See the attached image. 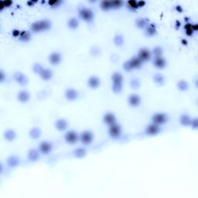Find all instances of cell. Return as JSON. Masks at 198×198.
Segmentation results:
<instances>
[{
  "mask_svg": "<svg viewBox=\"0 0 198 198\" xmlns=\"http://www.w3.org/2000/svg\"><path fill=\"white\" fill-rule=\"evenodd\" d=\"M51 28V22L48 19L36 21L33 22L30 26V29L33 33H40V32L47 31Z\"/></svg>",
  "mask_w": 198,
  "mask_h": 198,
  "instance_id": "obj_1",
  "label": "cell"
},
{
  "mask_svg": "<svg viewBox=\"0 0 198 198\" xmlns=\"http://www.w3.org/2000/svg\"><path fill=\"white\" fill-rule=\"evenodd\" d=\"M112 90L115 93H119L122 90L123 76L119 72H115L112 76Z\"/></svg>",
  "mask_w": 198,
  "mask_h": 198,
  "instance_id": "obj_2",
  "label": "cell"
},
{
  "mask_svg": "<svg viewBox=\"0 0 198 198\" xmlns=\"http://www.w3.org/2000/svg\"><path fill=\"white\" fill-rule=\"evenodd\" d=\"M142 64L143 61L138 57H135L126 61L123 64V68L126 71H131L134 69L139 68L142 66Z\"/></svg>",
  "mask_w": 198,
  "mask_h": 198,
  "instance_id": "obj_3",
  "label": "cell"
},
{
  "mask_svg": "<svg viewBox=\"0 0 198 198\" xmlns=\"http://www.w3.org/2000/svg\"><path fill=\"white\" fill-rule=\"evenodd\" d=\"M79 16L82 20L85 22H91L94 19V12L88 8H81L78 12Z\"/></svg>",
  "mask_w": 198,
  "mask_h": 198,
  "instance_id": "obj_4",
  "label": "cell"
},
{
  "mask_svg": "<svg viewBox=\"0 0 198 198\" xmlns=\"http://www.w3.org/2000/svg\"><path fill=\"white\" fill-rule=\"evenodd\" d=\"M168 121V116L164 113H156L152 117V122L153 123L158 126L163 125Z\"/></svg>",
  "mask_w": 198,
  "mask_h": 198,
  "instance_id": "obj_5",
  "label": "cell"
},
{
  "mask_svg": "<svg viewBox=\"0 0 198 198\" xmlns=\"http://www.w3.org/2000/svg\"><path fill=\"white\" fill-rule=\"evenodd\" d=\"M109 136H110L112 138H119V136H121V133H122V128H121V126H119L118 123H115V124L109 126Z\"/></svg>",
  "mask_w": 198,
  "mask_h": 198,
  "instance_id": "obj_6",
  "label": "cell"
},
{
  "mask_svg": "<svg viewBox=\"0 0 198 198\" xmlns=\"http://www.w3.org/2000/svg\"><path fill=\"white\" fill-rule=\"evenodd\" d=\"M65 141L70 144H74L80 139V136L74 131H68L64 136Z\"/></svg>",
  "mask_w": 198,
  "mask_h": 198,
  "instance_id": "obj_7",
  "label": "cell"
},
{
  "mask_svg": "<svg viewBox=\"0 0 198 198\" xmlns=\"http://www.w3.org/2000/svg\"><path fill=\"white\" fill-rule=\"evenodd\" d=\"M152 56H153L152 52L150 51L149 49L141 48L139 50L138 57L142 60V61H143V62L149 60L150 59H151Z\"/></svg>",
  "mask_w": 198,
  "mask_h": 198,
  "instance_id": "obj_8",
  "label": "cell"
},
{
  "mask_svg": "<svg viewBox=\"0 0 198 198\" xmlns=\"http://www.w3.org/2000/svg\"><path fill=\"white\" fill-rule=\"evenodd\" d=\"M93 134L90 131L83 132L80 136V140L85 145H90L93 140Z\"/></svg>",
  "mask_w": 198,
  "mask_h": 198,
  "instance_id": "obj_9",
  "label": "cell"
},
{
  "mask_svg": "<svg viewBox=\"0 0 198 198\" xmlns=\"http://www.w3.org/2000/svg\"><path fill=\"white\" fill-rule=\"evenodd\" d=\"M52 149H53V146L50 142L47 141L42 142L39 146V151L41 153L45 154V155L50 153V152L52 151Z\"/></svg>",
  "mask_w": 198,
  "mask_h": 198,
  "instance_id": "obj_10",
  "label": "cell"
},
{
  "mask_svg": "<svg viewBox=\"0 0 198 198\" xmlns=\"http://www.w3.org/2000/svg\"><path fill=\"white\" fill-rule=\"evenodd\" d=\"M159 132H160L159 126L154 124V123L150 124L146 129V134L148 136H156V135L159 134Z\"/></svg>",
  "mask_w": 198,
  "mask_h": 198,
  "instance_id": "obj_11",
  "label": "cell"
},
{
  "mask_svg": "<svg viewBox=\"0 0 198 198\" xmlns=\"http://www.w3.org/2000/svg\"><path fill=\"white\" fill-rule=\"evenodd\" d=\"M14 80L21 85H26L28 83V78L24 74L21 72H16L13 74Z\"/></svg>",
  "mask_w": 198,
  "mask_h": 198,
  "instance_id": "obj_12",
  "label": "cell"
},
{
  "mask_svg": "<svg viewBox=\"0 0 198 198\" xmlns=\"http://www.w3.org/2000/svg\"><path fill=\"white\" fill-rule=\"evenodd\" d=\"M78 91L74 88H68L65 91V97L68 101H74L78 98Z\"/></svg>",
  "mask_w": 198,
  "mask_h": 198,
  "instance_id": "obj_13",
  "label": "cell"
},
{
  "mask_svg": "<svg viewBox=\"0 0 198 198\" xmlns=\"http://www.w3.org/2000/svg\"><path fill=\"white\" fill-rule=\"evenodd\" d=\"M49 61L52 65H57L61 61V54L58 52H53L49 56Z\"/></svg>",
  "mask_w": 198,
  "mask_h": 198,
  "instance_id": "obj_14",
  "label": "cell"
},
{
  "mask_svg": "<svg viewBox=\"0 0 198 198\" xmlns=\"http://www.w3.org/2000/svg\"><path fill=\"white\" fill-rule=\"evenodd\" d=\"M103 120L105 124H107L109 126L116 123V116H115V115L113 113H111V112H108V113L105 114V116H104Z\"/></svg>",
  "mask_w": 198,
  "mask_h": 198,
  "instance_id": "obj_15",
  "label": "cell"
},
{
  "mask_svg": "<svg viewBox=\"0 0 198 198\" xmlns=\"http://www.w3.org/2000/svg\"><path fill=\"white\" fill-rule=\"evenodd\" d=\"M128 101L132 107H137L141 103V98L138 95H131L129 97Z\"/></svg>",
  "mask_w": 198,
  "mask_h": 198,
  "instance_id": "obj_16",
  "label": "cell"
},
{
  "mask_svg": "<svg viewBox=\"0 0 198 198\" xmlns=\"http://www.w3.org/2000/svg\"><path fill=\"white\" fill-rule=\"evenodd\" d=\"M100 79H99L98 77H96V76H91V77H90L88 81V86L91 88H92V89H95V88H98L99 85H100Z\"/></svg>",
  "mask_w": 198,
  "mask_h": 198,
  "instance_id": "obj_17",
  "label": "cell"
},
{
  "mask_svg": "<svg viewBox=\"0 0 198 198\" xmlns=\"http://www.w3.org/2000/svg\"><path fill=\"white\" fill-rule=\"evenodd\" d=\"M17 98L18 100L20 102H22V103H26V102H27L29 100L30 95H29V93L27 91L22 90V91H20L19 93H18Z\"/></svg>",
  "mask_w": 198,
  "mask_h": 198,
  "instance_id": "obj_18",
  "label": "cell"
},
{
  "mask_svg": "<svg viewBox=\"0 0 198 198\" xmlns=\"http://www.w3.org/2000/svg\"><path fill=\"white\" fill-rule=\"evenodd\" d=\"M20 163V159L16 156H11L7 159V164L9 167H16Z\"/></svg>",
  "mask_w": 198,
  "mask_h": 198,
  "instance_id": "obj_19",
  "label": "cell"
},
{
  "mask_svg": "<svg viewBox=\"0 0 198 198\" xmlns=\"http://www.w3.org/2000/svg\"><path fill=\"white\" fill-rule=\"evenodd\" d=\"M67 126H68V124L65 119H60L56 121L55 127L58 131H64L65 129H67Z\"/></svg>",
  "mask_w": 198,
  "mask_h": 198,
  "instance_id": "obj_20",
  "label": "cell"
},
{
  "mask_svg": "<svg viewBox=\"0 0 198 198\" xmlns=\"http://www.w3.org/2000/svg\"><path fill=\"white\" fill-rule=\"evenodd\" d=\"M153 64L155 67H156L159 69H163L166 65V61L163 57H155L153 60Z\"/></svg>",
  "mask_w": 198,
  "mask_h": 198,
  "instance_id": "obj_21",
  "label": "cell"
},
{
  "mask_svg": "<svg viewBox=\"0 0 198 198\" xmlns=\"http://www.w3.org/2000/svg\"><path fill=\"white\" fill-rule=\"evenodd\" d=\"M40 158V153L36 149H30L28 153V159L29 160L32 161V162H35V161L38 160Z\"/></svg>",
  "mask_w": 198,
  "mask_h": 198,
  "instance_id": "obj_22",
  "label": "cell"
},
{
  "mask_svg": "<svg viewBox=\"0 0 198 198\" xmlns=\"http://www.w3.org/2000/svg\"><path fill=\"white\" fill-rule=\"evenodd\" d=\"M40 76L41 77L42 79L44 80V81H48V80L51 79L52 77H53V72H52L51 70L44 68L41 72V74H40Z\"/></svg>",
  "mask_w": 198,
  "mask_h": 198,
  "instance_id": "obj_23",
  "label": "cell"
},
{
  "mask_svg": "<svg viewBox=\"0 0 198 198\" xmlns=\"http://www.w3.org/2000/svg\"><path fill=\"white\" fill-rule=\"evenodd\" d=\"M41 130L39 128L34 127L30 129L29 136H30V138L33 139H36L40 138V136H41Z\"/></svg>",
  "mask_w": 198,
  "mask_h": 198,
  "instance_id": "obj_24",
  "label": "cell"
},
{
  "mask_svg": "<svg viewBox=\"0 0 198 198\" xmlns=\"http://www.w3.org/2000/svg\"><path fill=\"white\" fill-rule=\"evenodd\" d=\"M4 136H5V139L7 141L11 142L13 141V140L16 139V133H15V131L12 130V129H8V130L5 131V133H4Z\"/></svg>",
  "mask_w": 198,
  "mask_h": 198,
  "instance_id": "obj_25",
  "label": "cell"
},
{
  "mask_svg": "<svg viewBox=\"0 0 198 198\" xmlns=\"http://www.w3.org/2000/svg\"><path fill=\"white\" fill-rule=\"evenodd\" d=\"M180 122L181 125L183 126H190V122H191V118L190 117V116L186 115V114H183L180 118Z\"/></svg>",
  "mask_w": 198,
  "mask_h": 198,
  "instance_id": "obj_26",
  "label": "cell"
},
{
  "mask_svg": "<svg viewBox=\"0 0 198 198\" xmlns=\"http://www.w3.org/2000/svg\"><path fill=\"white\" fill-rule=\"evenodd\" d=\"M136 26L139 29H144L149 26V21L144 18H139L136 22Z\"/></svg>",
  "mask_w": 198,
  "mask_h": 198,
  "instance_id": "obj_27",
  "label": "cell"
},
{
  "mask_svg": "<svg viewBox=\"0 0 198 198\" xmlns=\"http://www.w3.org/2000/svg\"><path fill=\"white\" fill-rule=\"evenodd\" d=\"M86 154H87V150L85 149V148H82V147L77 148L74 151V156L77 157V158H82V157L85 156Z\"/></svg>",
  "mask_w": 198,
  "mask_h": 198,
  "instance_id": "obj_28",
  "label": "cell"
},
{
  "mask_svg": "<svg viewBox=\"0 0 198 198\" xmlns=\"http://www.w3.org/2000/svg\"><path fill=\"white\" fill-rule=\"evenodd\" d=\"M67 26L71 29H77L79 26V21L76 18H71L67 22Z\"/></svg>",
  "mask_w": 198,
  "mask_h": 198,
  "instance_id": "obj_29",
  "label": "cell"
},
{
  "mask_svg": "<svg viewBox=\"0 0 198 198\" xmlns=\"http://www.w3.org/2000/svg\"><path fill=\"white\" fill-rule=\"evenodd\" d=\"M146 35L148 36H154L156 33V26L154 24H149L146 29Z\"/></svg>",
  "mask_w": 198,
  "mask_h": 198,
  "instance_id": "obj_30",
  "label": "cell"
},
{
  "mask_svg": "<svg viewBox=\"0 0 198 198\" xmlns=\"http://www.w3.org/2000/svg\"><path fill=\"white\" fill-rule=\"evenodd\" d=\"M177 88L180 91H185L189 88V84L184 80H181L177 83Z\"/></svg>",
  "mask_w": 198,
  "mask_h": 198,
  "instance_id": "obj_31",
  "label": "cell"
},
{
  "mask_svg": "<svg viewBox=\"0 0 198 198\" xmlns=\"http://www.w3.org/2000/svg\"><path fill=\"white\" fill-rule=\"evenodd\" d=\"M31 39V34L29 31H22L21 32L19 36V40L23 42H28Z\"/></svg>",
  "mask_w": 198,
  "mask_h": 198,
  "instance_id": "obj_32",
  "label": "cell"
},
{
  "mask_svg": "<svg viewBox=\"0 0 198 198\" xmlns=\"http://www.w3.org/2000/svg\"><path fill=\"white\" fill-rule=\"evenodd\" d=\"M114 43L116 46H122L124 43V36L122 34H116L114 37Z\"/></svg>",
  "mask_w": 198,
  "mask_h": 198,
  "instance_id": "obj_33",
  "label": "cell"
},
{
  "mask_svg": "<svg viewBox=\"0 0 198 198\" xmlns=\"http://www.w3.org/2000/svg\"><path fill=\"white\" fill-rule=\"evenodd\" d=\"M153 80L157 85H163L164 81H165V78L161 74H156L153 77Z\"/></svg>",
  "mask_w": 198,
  "mask_h": 198,
  "instance_id": "obj_34",
  "label": "cell"
},
{
  "mask_svg": "<svg viewBox=\"0 0 198 198\" xmlns=\"http://www.w3.org/2000/svg\"><path fill=\"white\" fill-rule=\"evenodd\" d=\"M163 54V50L161 47H156L152 52V54H153L155 57H162Z\"/></svg>",
  "mask_w": 198,
  "mask_h": 198,
  "instance_id": "obj_35",
  "label": "cell"
},
{
  "mask_svg": "<svg viewBox=\"0 0 198 198\" xmlns=\"http://www.w3.org/2000/svg\"><path fill=\"white\" fill-rule=\"evenodd\" d=\"M43 69H44V67L40 64H38V63L33 64V71H34V73H36V74H39V75L41 74V72L43 71Z\"/></svg>",
  "mask_w": 198,
  "mask_h": 198,
  "instance_id": "obj_36",
  "label": "cell"
},
{
  "mask_svg": "<svg viewBox=\"0 0 198 198\" xmlns=\"http://www.w3.org/2000/svg\"><path fill=\"white\" fill-rule=\"evenodd\" d=\"M185 32H186V34L187 36H192L193 34V30L192 29V24L191 23H190V22H187L185 24Z\"/></svg>",
  "mask_w": 198,
  "mask_h": 198,
  "instance_id": "obj_37",
  "label": "cell"
},
{
  "mask_svg": "<svg viewBox=\"0 0 198 198\" xmlns=\"http://www.w3.org/2000/svg\"><path fill=\"white\" fill-rule=\"evenodd\" d=\"M130 85H131V87L133 89H136V88H139L140 82L137 78H133L130 81Z\"/></svg>",
  "mask_w": 198,
  "mask_h": 198,
  "instance_id": "obj_38",
  "label": "cell"
},
{
  "mask_svg": "<svg viewBox=\"0 0 198 198\" xmlns=\"http://www.w3.org/2000/svg\"><path fill=\"white\" fill-rule=\"evenodd\" d=\"M101 8L103 10H109V9H112V5H111V2H107V1H103L101 2Z\"/></svg>",
  "mask_w": 198,
  "mask_h": 198,
  "instance_id": "obj_39",
  "label": "cell"
},
{
  "mask_svg": "<svg viewBox=\"0 0 198 198\" xmlns=\"http://www.w3.org/2000/svg\"><path fill=\"white\" fill-rule=\"evenodd\" d=\"M128 6L129 8H130L133 10H135V9H137L139 8L138 6V2L136 1H134V0H131V1H129L128 2Z\"/></svg>",
  "mask_w": 198,
  "mask_h": 198,
  "instance_id": "obj_40",
  "label": "cell"
},
{
  "mask_svg": "<svg viewBox=\"0 0 198 198\" xmlns=\"http://www.w3.org/2000/svg\"><path fill=\"white\" fill-rule=\"evenodd\" d=\"M111 5H112V9H118V8H120L122 5V2H121V1H113V2H111Z\"/></svg>",
  "mask_w": 198,
  "mask_h": 198,
  "instance_id": "obj_41",
  "label": "cell"
},
{
  "mask_svg": "<svg viewBox=\"0 0 198 198\" xmlns=\"http://www.w3.org/2000/svg\"><path fill=\"white\" fill-rule=\"evenodd\" d=\"M190 126H191L193 129H196L198 128V120L196 118L195 119H191V122H190Z\"/></svg>",
  "mask_w": 198,
  "mask_h": 198,
  "instance_id": "obj_42",
  "label": "cell"
},
{
  "mask_svg": "<svg viewBox=\"0 0 198 198\" xmlns=\"http://www.w3.org/2000/svg\"><path fill=\"white\" fill-rule=\"evenodd\" d=\"M61 3L60 1L58 0H53V1H49V5H51V7L54 8V7H57L58 5H60V4Z\"/></svg>",
  "mask_w": 198,
  "mask_h": 198,
  "instance_id": "obj_43",
  "label": "cell"
},
{
  "mask_svg": "<svg viewBox=\"0 0 198 198\" xmlns=\"http://www.w3.org/2000/svg\"><path fill=\"white\" fill-rule=\"evenodd\" d=\"M20 32H19V30H17V29H14L13 31H12V36H15V37H17V36H20Z\"/></svg>",
  "mask_w": 198,
  "mask_h": 198,
  "instance_id": "obj_44",
  "label": "cell"
},
{
  "mask_svg": "<svg viewBox=\"0 0 198 198\" xmlns=\"http://www.w3.org/2000/svg\"><path fill=\"white\" fill-rule=\"evenodd\" d=\"M3 4H4V6L5 7H9L12 5V2H11V1H9V0H6V1H4Z\"/></svg>",
  "mask_w": 198,
  "mask_h": 198,
  "instance_id": "obj_45",
  "label": "cell"
},
{
  "mask_svg": "<svg viewBox=\"0 0 198 198\" xmlns=\"http://www.w3.org/2000/svg\"><path fill=\"white\" fill-rule=\"evenodd\" d=\"M4 79H5V74L3 73V71H0V81H1V82L4 81Z\"/></svg>",
  "mask_w": 198,
  "mask_h": 198,
  "instance_id": "obj_46",
  "label": "cell"
},
{
  "mask_svg": "<svg viewBox=\"0 0 198 198\" xmlns=\"http://www.w3.org/2000/svg\"><path fill=\"white\" fill-rule=\"evenodd\" d=\"M138 2V6H139V7L144 6L145 4H146V2H145L144 1H139V2Z\"/></svg>",
  "mask_w": 198,
  "mask_h": 198,
  "instance_id": "obj_47",
  "label": "cell"
},
{
  "mask_svg": "<svg viewBox=\"0 0 198 198\" xmlns=\"http://www.w3.org/2000/svg\"><path fill=\"white\" fill-rule=\"evenodd\" d=\"M176 10L178 11V12H183L182 7L180 6V5H177V6L176 7Z\"/></svg>",
  "mask_w": 198,
  "mask_h": 198,
  "instance_id": "obj_48",
  "label": "cell"
},
{
  "mask_svg": "<svg viewBox=\"0 0 198 198\" xmlns=\"http://www.w3.org/2000/svg\"><path fill=\"white\" fill-rule=\"evenodd\" d=\"M182 43H183V45H186V44H187V41H186V40H182Z\"/></svg>",
  "mask_w": 198,
  "mask_h": 198,
  "instance_id": "obj_49",
  "label": "cell"
}]
</instances>
